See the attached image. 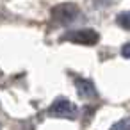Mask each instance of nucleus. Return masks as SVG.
I'll use <instances>...</instances> for the list:
<instances>
[{"label": "nucleus", "instance_id": "obj_1", "mask_svg": "<svg viewBox=\"0 0 130 130\" xmlns=\"http://www.w3.org/2000/svg\"><path fill=\"white\" fill-rule=\"evenodd\" d=\"M64 39H68L71 43H78V45H96L100 36L93 29H78V30H73V32L66 34Z\"/></svg>", "mask_w": 130, "mask_h": 130}, {"label": "nucleus", "instance_id": "obj_2", "mask_svg": "<svg viewBox=\"0 0 130 130\" xmlns=\"http://www.w3.org/2000/svg\"><path fill=\"white\" fill-rule=\"evenodd\" d=\"M52 16L57 20V22H61V23H70V22H73L77 16H78V7L75 6V4H61V6H55L54 9H52Z\"/></svg>", "mask_w": 130, "mask_h": 130}, {"label": "nucleus", "instance_id": "obj_3", "mask_svg": "<svg viewBox=\"0 0 130 130\" xmlns=\"http://www.w3.org/2000/svg\"><path fill=\"white\" fill-rule=\"evenodd\" d=\"M50 112L55 114V116H73L77 112V107L68 98H57L50 105Z\"/></svg>", "mask_w": 130, "mask_h": 130}, {"label": "nucleus", "instance_id": "obj_4", "mask_svg": "<svg viewBox=\"0 0 130 130\" xmlns=\"http://www.w3.org/2000/svg\"><path fill=\"white\" fill-rule=\"evenodd\" d=\"M75 86H77V91H78V94L82 98L89 100V98L96 96V89H94V86H93L91 80H87V78H77Z\"/></svg>", "mask_w": 130, "mask_h": 130}, {"label": "nucleus", "instance_id": "obj_5", "mask_svg": "<svg viewBox=\"0 0 130 130\" xmlns=\"http://www.w3.org/2000/svg\"><path fill=\"white\" fill-rule=\"evenodd\" d=\"M116 22H118L123 29H128V30H130V13H121V14L116 18Z\"/></svg>", "mask_w": 130, "mask_h": 130}, {"label": "nucleus", "instance_id": "obj_6", "mask_svg": "<svg viewBox=\"0 0 130 130\" xmlns=\"http://www.w3.org/2000/svg\"><path fill=\"white\" fill-rule=\"evenodd\" d=\"M128 126H130V123H128L126 119H121V121H118V123L112 126V130H130Z\"/></svg>", "mask_w": 130, "mask_h": 130}, {"label": "nucleus", "instance_id": "obj_7", "mask_svg": "<svg viewBox=\"0 0 130 130\" xmlns=\"http://www.w3.org/2000/svg\"><path fill=\"white\" fill-rule=\"evenodd\" d=\"M121 55L125 59H130V43H125L123 48H121Z\"/></svg>", "mask_w": 130, "mask_h": 130}]
</instances>
